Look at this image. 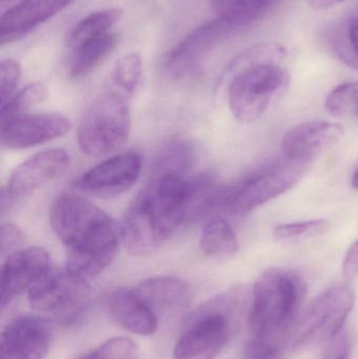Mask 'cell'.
Wrapping results in <instances>:
<instances>
[{
	"label": "cell",
	"instance_id": "obj_13",
	"mask_svg": "<svg viewBox=\"0 0 358 359\" xmlns=\"http://www.w3.org/2000/svg\"><path fill=\"white\" fill-rule=\"evenodd\" d=\"M50 346V323L38 316L11 320L0 337V359H46Z\"/></svg>",
	"mask_w": 358,
	"mask_h": 359
},
{
	"label": "cell",
	"instance_id": "obj_11",
	"mask_svg": "<svg viewBox=\"0 0 358 359\" xmlns=\"http://www.w3.org/2000/svg\"><path fill=\"white\" fill-rule=\"evenodd\" d=\"M71 128V120L61 114H25L1 122V145L31 149L64 136Z\"/></svg>",
	"mask_w": 358,
	"mask_h": 359
},
{
	"label": "cell",
	"instance_id": "obj_5",
	"mask_svg": "<svg viewBox=\"0 0 358 359\" xmlns=\"http://www.w3.org/2000/svg\"><path fill=\"white\" fill-rule=\"evenodd\" d=\"M247 292L237 288L208 302L191 318L174 348V359H214L233 339Z\"/></svg>",
	"mask_w": 358,
	"mask_h": 359
},
{
	"label": "cell",
	"instance_id": "obj_2",
	"mask_svg": "<svg viewBox=\"0 0 358 359\" xmlns=\"http://www.w3.org/2000/svg\"><path fill=\"white\" fill-rule=\"evenodd\" d=\"M50 224L67 247L64 267L90 283L117 257L121 228L102 209L75 194H62L50 208Z\"/></svg>",
	"mask_w": 358,
	"mask_h": 359
},
{
	"label": "cell",
	"instance_id": "obj_37",
	"mask_svg": "<svg viewBox=\"0 0 358 359\" xmlns=\"http://www.w3.org/2000/svg\"><path fill=\"white\" fill-rule=\"evenodd\" d=\"M351 184H352V186L355 189L358 190V170L354 172V175H353L352 180H351Z\"/></svg>",
	"mask_w": 358,
	"mask_h": 359
},
{
	"label": "cell",
	"instance_id": "obj_38",
	"mask_svg": "<svg viewBox=\"0 0 358 359\" xmlns=\"http://www.w3.org/2000/svg\"><path fill=\"white\" fill-rule=\"evenodd\" d=\"M2 2H8L12 1V0H1Z\"/></svg>",
	"mask_w": 358,
	"mask_h": 359
},
{
	"label": "cell",
	"instance_id": "obj_16",
	"mask_svg": "<svg viewBox=\"0 0 358 359\" xmlns=\"http://www.w3.org/2000/svg\"><path fill=\"white\" fill-rule=\"evenodd\" d=\"M69 156L60 149H46L32 156L13 172L6 190L14 200L29 196L64 174Z\"/></svg>",
	"mask_w": 358,
	"mask_h": 359
},
{
	"label": "cell",
	"instance_id": "obj_36",
	"mask_svg": "<svg viewBox=\"0 0 358 359\" xmlns=\"http://www.w3.org/2000/svg\"><path fill=\"white\" fill-rule=\"evenodd\" d=\"M77 359H100L99 358L98 353H97V350L94 349L92 351L88 352V353L83 354V355L80 356Z\"/></svg>",
	"mask_w": 358,
	"mask_h": 359
},
{
	"label": "cell",
	"instance_id": "obj_10",
	"mask_svg": "<svg viewBox=\"0 0 358 359\" xmlns=\"http://www.w3.org/2000/svg\"><path fill=\"white\" fill-rule=\"evenodd\" d=\"M239 27L222 18L200 25L179 42L165 57L164 71L174 79L185 77L199 67L202 59Z\"/></svg>",
	"mask_w": 358,
	"mask_h": 359
},
{
	"label": "cell",
	"instance_id": "obj_27",
	"mask_svg": "<svg viewBox=\"0 0 358 359\" xmlns=\"http://www.w3.org/2000/svg\"><path fill=\"white\" fill-rule=\"evenodd\" d=\"M46 97H48V90L43 84L39 82L29 84L16 94L13 95L10 100L2 104L1 121L27 114L29 109L43 102Z\"/></svg>",
	"mask_w": 358,
	"mask_h": 359
},
{
	"label": "cell",
	"instance_id": "obj_28",
	"mask_svg": "<svg viewBox=\"0 0 358 359\" xmlns=\"http://www.w3.org/2000/svg\"><path fill=\"white\" fill-rule=\"evenodd\" d=\"M326 109L340 118H358V82L336 86L326 99Z\"/></svg>",
	"mask_w": 358,
	"mask_h": 359
},
{
	"label": "cell",
	"instance_id": "obj_9",
	"mask_svg": "<svg viewBox=\"0 0 358 359\" xmlns=\"http://www.w3.org/2000/svg\"><path fill=\"white\" fill-rule=\"evenodd\" d=\"M308 164L286 159L284 163L245 180L229 189L225 208L237 215L256 210L294 188L306 174Z\"/></svg>",
	"mask_w": 358,
	"mask_h": 359
},
{
	"label": "cell",
	"instance_id": "obj_1",
	"mask_svg": "<svg viewBox=\"0 0 358 359\" xmlns=\"http://www.w3.org/2000/svg\"><path fill=\"white\" fill-rule=\"evenodd\" d=\"M209 176L153 177L128 207L121 226L122 243L130 255L155 253L174 232L199 213Z\"/></svg>",
	"mask_w": 358,
	"mask_h": 359
},
{
	"label": "cell",
	"instance_id": "obj_4",
	"mask_svg": "<svg viewBox=\"0 0 358 359\" xmlns=\"http://www.w3.org/2000/svg\"><path fill=\"white\" fill-rule=\"evenodd\" d=\"M287 50L266 42L242 53L229 69L227 99L233 117L254 123L287 92L290 75Z\"/></svg>",
	"mask_w": 358,
	"mask_h": 359
},
{
	"label": "cell",
	"instance_id": "obj_23",
	"mask_svg": "<svg viewBox=\"0 0 358 359\" xmlns=\"http://www.w3.org/2000/svg\"><path fill=\"white\" fill-rule=\"evenodd\" d=\"M197 160L195 147L188 141L178 140L168 144L158 156L153 168V177H182Z\"/></svg>",
	"mask_w": 358,
	"mask_h": 359
},
{
	"label": "cell",
	"instance_id": "obj_17",
	"mask_svg": "<svg viewBox=\"0 0 358 359\" xmlns=\"http://www.w3.org/2000/svg\"><path fill=\"white\" fill-rule=\"evenodd\" d=\"M74 0H22L4 13L0 21L1 46L20 39L38 25L64 10Z\"/></svg>",
	"mask_w": 358,
	"mask_h": 359
},
{
	"label": "cell",
	"instance_id": "obj_21",
	"mask_svg": "<svg viewBox=\"0 0 358 359\" xmlns=\"http://www.w3.org/2000/svg\"><path fill=\"white\" fill-rule=\"evenodd\" d=\"M219 18L243 29L268 14L280 0H207Z\"/></svg>",
	"mask_w": 358,
	"mask_h": 359
},
{
	"label": "cell",
	"instance_id": "obj_8",
	"mask_svg": "<svg viewBox=\"0 0 358 359\" xmlns=\"http://www.w3.org/2000/svg\"><path fill=\"white\" fill-rule=\"evenodd\" d=\"M88 294V283L76 278L65 267L50 266L27 291V301L33 309L52 312L67 325L81 316Z\"/></svg>",
	"mask_w": 358,
	"mask_h": 359
},
{
	"label": "cell",
	"instance_id": "obj_20",
	"mask_svg": "<svg viewBox=\"0 0 358 359\" xmlns=\"http://www.w3.org/2000/svg\"><path fill=\"white\" fill-rule=\"evenodd\" d=\"M118 42L119 35L116 32L109 31L71 48L69 76L74 79H80L92 73L115 50Z\"/></svg>",
	"mask_w": 358,
	"mask_h": 359
},
{
	"label": "cell",
	"instance_id": "obj_26",
	"mask_svg": "<svg viewBox=\"0 0 358 359\" xmlns=\"http://www.w3.org/2000/svg\"><path fill=\"white\" fill-rule=\"evenodd\" d=\"M142 80V63L138 54L124 55L113 65L109 88L130 98L136 94Z\"/></svg>",
	"mask_w": 358,
	"mask_h": 359
},
{
	"label": "cell",
	"instance_id": "obj_6",
	"mask_svg": "<svg viewBox=\"0 0 358 359\" xmlns=\"http://www.w3.org/2000/svg\"><path fill=\"white\" fill-rule=\"evenodd\" d=\"M130 130L128 98L109 88L84 113L78 126V144L90 157H103L120 149L128 141Z\"/></svg>",
	"mask_w": 358,
	"mask_h": 359
},
{
	"label": "cell",
	"instance_id": "obj_18",
	"mask_svg": "<svg viewBox=\"0 0 358 359\" xmlns=\"http://www.w3.org/2000/svg\"><path fill=\"white\" fill-rule=\"evenodd\" d=\"M134 290L158 318L184 311L193 301V290L189 284L174 276L146 278L139 283Z\"/></svg>",
	"mask_w": 358,
	"mask_h": 359
},
{
	"label": "cell",
	"instance_id": "obj_32",
	"mask_svg": "<svg viewBox=\"0 0 358 359\" xmlns=\"http://www.w3.org/2000/svg\"><path fill=\"white\" fill-rule=\"evenodd\" d=\"M0 241H1L0 243L1 255L6 257L20 249L25 242V234L15 224H2Z\"/></svg>",
	"mask_w": 358,
	"mask_h": 359
},
{
	"label": "cell",
	"instance_id": "obj_35",
	"mask_svg": "<svg viewBox=\"0 0 358 359\" xmlns=\"http://www.w3.org/2000/svg\"><path fill=\"white\" fill-rule=\"evenodd\" d=\"M348 0H306L307 4L315 10H328Z\"/></svg>",
	"mask_w": 358,
	"mask_h": 359
},
{
	"label": "cell",
	"instance_id": "obj_14",
	"mask_svg": "<svg viewBox=\"0 0 358 359\" xmlns=\"http://www.w3.org/2000/svg\"><path fill=\"white\" fill-rule=\"evenodd\" d=\"M50 268L48 253L40 247L19 249L6 257L0 276L2 309L29 289Z\"/></svg>",
	"mask_w": 358,
	"mask_h": 359
},
{
	"label": "cell",
	"instance_id": "obj_30",
	"mask_svg": "<svg viewBox=\"0 0 358 359\" xmlns=\"http://www.w3.org/2000/svg\"><path fill=\"white\" fill-rule=\"evenodd\" d=\"M100 359H137L139 349L128 337H113L97 348Z\"/></svg>",
	"mask_w": 358,
	"mask_h": 359
},
{
	"label": "cell",
	"instance_id": "obj_12",
	"mask_svg": "<svg viewBox=\"0 0 358 359\" xmlns=\"http://www.w3.org/2000/svg\"><path fill=\"white\" fill-rule=\"evenodd\" d=\"M142 158L136 153H124L109 158L76 182L78 189L98 196H116L130 190L139 179Z\"/></svg>",
	"mask_w": 358,
	"mask_h": 359
},
{
	"label": "cell",
	"instance_id": "obj_3",
	"mask_svg": "<svg viewBox=\"0 0 358 359\" xmlns=\"http://www.w3.org/2000/svg\"><path fill=\"white\" fill-rule=\"evenodd\" d=\"M305 294L306 283L294 270L275 267L263 272L250 297L244 358H279Z\"/></svg>",
	"mask_w": 358,
	"mask_h": 359
},
{
	"label": "cell",
	"instance_id": "obj_15",
	"mask_svg": "<svg viewBox=\"0 0 358 359\" xmlns=\"http://www.w3.org/2000/svg\"><path fill=\"white\" fill-rule=\"evenodd\" d=\"M344 126L327 121H309L290 128L282 139L285 159L310 163L315 157L338 142Z\"/></svg>",
	"mask_w": 358,
	"mask_h": 359
},
{
	"label": "cell",
	"instance_id": "obj_31",
	"mask_svg": "<svg viewBox=\"0 0 358 359\" xmlns=\"http://www.w3.org/2000/svg\"><path fill=\"white\" fill-rule=\"evenodd\" d=\"M21 78V67L14 59H6L0 63V93L1 103L10 100L18 86Z\"/></svg>",
	"mask_w": 358,
	"mask_h": 359
},
{
	"label": "cell",
	"instance_id": "obj_19",
	"mask_svg": "<svg viewBox=\"0 0 358 359\" xmlns=\"http://www.w3.org/2000/svg\"><path fill=\"white\" fill-rule=\"evenodd\" d=\"M109 310L117 325L132 334L151 337L159 326L158 316L134 289L113 290L109 297Z\"/></svg>",
	"mask_w": 358,
	"mask_h": 359
},
{
	"label": "cell",
	"instance_id": "obj_24",
	"mask_svg": "<svg viewBox=\"0 0 358 359\" xmlns=\"http://www.w3.org/2000/svg\"><path fill=\"white\" fill-rule=\"evenodd\" d=\"M329 42L338 58L347 67L358 71V11L333 27Z\"/></svg>",
	"mask_w": 358,
	"mask_h": 359
},
{
	"label": "cell",
	"instance_id": "obj_33",
	"mask_svg": "<svg viewBox=\"0 0 358 359\" xmlns=\"http://www.w3.org/2000/svg\"><path fill=\"white\" fill-rule=\"evenodd\" d=\"M350 358V345L346 335L338 334L330 341L324 352L322 359H349Z\"/></svg>",
	"mask_w": 358,
	"mask_h": 359
},
{
	"label": "cell",
	"instance_id": "obj_22",
	"mask_svg": "<svg viewBox=\"0 0 358 359\" xmlns=\"http://www.w3.org/2000/svg\"><path fill=\"white\" fill-rule=\"evenodd\" d=\"M204 255L214 259H230L239 250L237 234L228 222L214 219L204 226L200 238Z\"/></svg>",
	"mask_w": 358,
	"mask_h": 359
},
{
	"label": "cell",
	"instance_id": "obj_34",
	"mask_svg": "<svg viewBox=\"0 0 358 359\" xmlns=\"http://www.w3.org/2000/svg\"><path fill=\"white\" fill-rule=\"evenodd\" d=\"M343 273L345 280L348 283L353 282L358 278V240L349 247L345 255Z\"/></svg>",
	"mask_w": 358,
	"mask_h": 359
},
{
	"label": "cell",
	"instance_id": "obj_25",
	"mask_svg": "<svg viewBox=\"0 0 358 359\" xmlns=\"http://www.w3.org/2000/svg\"><path fill=\"white\" fill-rule=\"evenodd\" d=\"M123 12L120 8H107L92 13L82 18L69 33L67 46L74 48L86 40L111 31V27L122 18Z\"/></svg>",
	"mask_w": 358,
	"mask_h": 359
},
{
	"label": "cell",
	"instance_id": "obj_29",
	"mask_svg": "<svg viewBox=\"0 0 358 359\" xmlns=\"http://www.w3.org/2000/svg\"><path fill=\"white\" fill-rule=\"evenodd\" d=\"M329 226V222L324 219L281 224L273 229V236L282 241L303 240L321 236L327 231Z\"/></svg>",
	"mask_w": 358,
	"mask_h": 359
},
{
	"label": "cell",
	"instance_id": "obj_7",
	"mask_svg": "<svg viewBox=\"0 0 358 359\" xmlns=\"http://www.w3.org/2000/svg\"><path fill=\"white\" fill-rule=\"evenodd\" d=\"M354 301V290L348 282L321 293L294 325L291 349H310L336 339L342 333Z\"/></svg>",
	"mask_w": 358,
	"mask_h": 359
}]
</instances>
